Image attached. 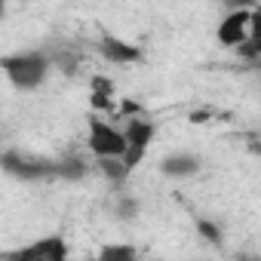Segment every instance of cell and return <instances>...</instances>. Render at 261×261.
<instances>
[{"mask_svg": "<svg viewBox=\"0 0 261 261\" xmlns=\"http://www.w3.org/2000/svg\"><path fill=\"white\" fill-rule=\"evenodd\" d=\"M98 163V172L108 178V181H114V185H123L126 178H129V169H126V163L120 160V157H95Z\"/></svg>", "mask_w": 261, "mask_h": 261, "instance_id": "cell-9", "label": "cell"}, {"mask_svg": "<svg viewBox=\"0 0 261 261\" xmlns=\"http://www.w3.org/2000/svg\"><path fill=\"white\" fill-rule=\"evenodd\" d=\"M221 4H224L227 10H252L258 0H221Z\"/></svg>", "mask_w": 261, "mask_h": 261, "instance_id": "cell-14", "label": "cell"}, {"mask_svg": "<svg viewBox=\"0 0 261 261\" xmlns=\"http://www.w3.org/2000/svg\"><path fill=\"white\" fill-rule=\"evenodd\" d=\"M83 172H86V163L77 160V157H62V160H56V175H59V178L77 181V178H83Z\"/></svg>", "mask_w": 261, "mask_h": 261, "instance_id": "cell-10", "label": "cell"}, {"mask_svg": "<svg viewBox=\"0 0 261 261\" xmlns=\"http://www.w3.org/2000/svg\"><path fill=\"white\" fill-rule=\"evenodd\" d=\"M255 16H258L255 7H252V10H230V13L221 19L218 31H215L218 43L227 46V49H233V46H240L243 40L255 37V34H258V22H255Z\"/></svg>", "mask_w": 261, "mask_h": 261, "instance_id": "cell-4", "label": "cell"}, {"mask_svg": "<svg viewBox=\"0 0 261 261\" xmlns=\"http://www.w3.org/2000/svg\"><path fill=\"white\" fill-rule=\"evenodd\" d=\"M0 169L16 175V178H22V181H40V178H53L56 175V160L7 151V154H0Z\"/></svg>", "mask_w": 261, "mask_h": 261, "instance_id": "cell-3", "label": "cell"}, {"mask_svg": "<svg viewBox=\"0 0 261 261\" xmlns=\"http://www.w3.org/2000/svg\"><path fill=\"white\" fill-rule=\"evenodd\" d=\"M10 258H16V261H62V258H68V243L62 237H43L31 246L16 249Z\"/></svg>", "mask_w": 261, "mask_h": 261, "instance_id": "cell-6", "label": "cell"}, {"mask_svg": "<svg viewBox=\"0 0 261 261\" xmlns=\"http://www.w3.org/2000/svg\"><path fill=\"white\" fill-rule=\"evenodd\" d=\"M0 71L7 74L10 86H16L19 92H34L37 86L46 83V77L53 71V56L40 53V49L10 53V56L0 59Z\"/></svg>", "mask_w": 261, "mask_h": 261, "instance_id": "cell-1", "label": "cell"}, {"mask_svg": "<svg viewBox=\"0 0 261 261\" xmlns=\"http://www.w3.org/2000/svg\"><path fill=\"white\" fill-rule=\"evenodd\" d=\"M203 169V163H200V157L197 154H191V151H175V154H169V157H163V163H160V172L166 175V178H194L197 172Z\"/></svg>", "mask_w": 261, "mask_h": 261, "instance_id": "cell-8", "label": "cell"}, {"mask_svg": "<svg viewBox=\"0 0 261 261\" xmlns=\"http://www.w3.org/2000/svg\"><path fill=\"white\" fill-rule=\"evenodd\" d=\"M89 151L95 157H123V151H126L123 129H117L114 123H105V120L92 117L89 120Z\"/></svg>", "mask_w": 261, "mask_h": 261, "instance_id": "cell-5", "label": "cell"}, {"mask_svg": "<svg viewBox=\"0 0 261 261\" xmlns=\"http://www.w3.org/2000/svg\"><path fill=\"white\" fill-rule=\"evenodd\" d=\"M136 255H139L136 246H105L98 252V258H114V261H133Z\"/></svg>", "mask_w": 261, "mask_h": 261, "instance_id": "cell-11", "label": "cell"}, {"mask_svg": "<svg viewBox=\"0 0 261 261\" xmlns=\"http://www.w3.org/2000/svg\"><path fill=\"white\" fill-rule=\"evenodd\" d=\"M197 230H200V237L206 240V243H212V246H218L221 243V227L215 224V221H209V218H197Z\"/></svg>", "mask_w": 261, "mask_h": 261, "instance_id": "cell-12", "label": "cell"}, {"mask_svg": "<svg viewBox=\"0 0 261 261\" xmlns=\"http://www.w3.org/2000/svg\"><path fill=\"white\" fill-rule=\"evenodd\" d=\"M98 56L105 62H111V65H136V62H142V49L120 40V37H101L98 40Z\"/></svg>", "mask_w": 261, "mask_h": 261, "instance_id": "cell-7", "label": "cell"}, {"mask_svg": "<svg viewBox=\"0 0 261 261\" xmlns=\"http://www.w3.org/2000/svg\"><path fill=\"white\" fill-rule=\"evenodd\" d=\"M4 16H7V0H0V22H4Z\"/></svg>", "mask_w": 261, "mask_h": 261, "instance_id": "cell-15", "label": "cell"}, {"mask_svg": "<svg viewBox=\"0 0 261 261\" xmlns=\"http://www.w3.org/2000/svg\"><path fill=\"white\" fill-rule=\"evenodd\" d=\"M117 215L120 218H136L139 215V200H120L117 203Z\"/></svg>", "mask_w": 261, "mask_h": 261, "instance_id": "cell-13", "label": "cell"}, {"mask_svg": "<svg viewBox=\"0 0 261 261\" xmlns=\"http://www.w3.org/2000/svg\"><path fill=\"white\" fill-rule=\"evenodd\" d=\"M154 136H157V123H151V120H145V117H133L126 126H123V139H126V151H123V163H126V169L133 172L142 160H145V154H148V148H151V142H154Z\"/></svg>", "mask_w": 261, "mask_h": 261, "instance_id": "cell-2", "label": "cell"}]
</instances>
